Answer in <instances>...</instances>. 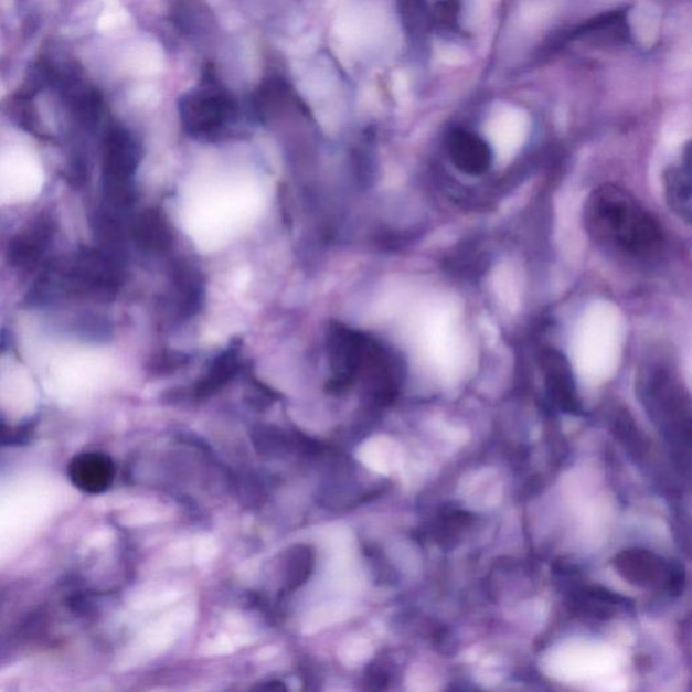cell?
Here are the masks:
<instances>
[{"instance_id":"obj_2","label":"cell","mask_w":692,"mask_h":692,"mask_svg":"<svg viewBox=\"0 0 692 692\" xmlns=\"http://www.w3.org/2000/svg\"><path fill=\"white\" fill-rule=\"evenodd\" d=\"M639 395L649 417L679 450L690 447V398L677 373L664 363H649L639 373Z\"/></svg>"},{"instance_id":"obj_5","label":"cell","mask_w":692,"mask_h":692,"mask_svg":"<svg viewBox=\"0 0 692 692\" xmlns=\"http://www.w3.org/2000/svg\"><path fill=\"white\" fill-rule=\"evenodd\" d=\"M541 370L544 372L546 393L551 401L563 412L579 413L581 400L574 372L564 354L553 348L545 349L541 354Z\"/></svg>"},{"instance_id":"obj_1","label":"cell","mask_w":692,"mask_h":692,"mask_svg":"<svg viewBox=\"0 0 692 692\" xmlns=\"http://www.w3.org/2000/svg\"><path fill=\"white\" fill-rule=\"evenodd\" d=\"M585 227L601 248L634 260L658 256L666 244L660 221L628 190L614 184H601L587 198Z\"/></svg>"},{"instance_id":"obj_8","label":"cell","mask_w":692,"mask_h":692,"mask_svg":"<svg viewBox=\"0 0 692 692\" xmlns=\"http://www.w3.org/2000/svg\"><path fill=\"white\" fill-rule=\"evenodd\" d=\"M664 194L668 209L685 224H691V164L690 153L683 161L667 168L664 172Z\"/></svg>"},{"instance_id":"obj_4","label":"cell","mask_w":692,"mask_h":692,"mask_svg":"<svg viewBox=\"0 0 692 692\" xmlns=\"http://www.w3.org/2000/svg\"><path fill=\"white\" fill-rule=\"evenodd\" d=\"M614 567L625 581L635 586L659 587L679 593L683 585L684 575L680 565L649 551L630 550L619 553Z\"/></svg>"},{"instance_id":"obj_9","label":"cell","mask_w":692,"mask_h":692,"mask_svg":"<svg viewBox=\"0 0 692 692\" xmlns=\"http://www.w3.org/2000/svg\"><path fill=\"white\" fill-rule=\"evenodd\" d=\"M312 565H315V556L307 546H295L287 552L285 562V586L288 592L298 588L309 577Z\"/></svg>"},{"instance_id":"obj_7","label":"cell","mask_w":692,"mask_h":692,"mask_svg":"<svg viewBox=\"0 0 692 692\" xmlns=\"http://www.w3.org/2000/svg\"><path fill=\"white\" fill-rule=\"evenodd\" d=\"M70 478L77 489L88 493H100L111 486L116 467L104 454H83L72 460Z\"/></svg>"},{"instance_id":"obj_6","label":"cell","mask_w":692,"mask_h":692,"mask_svg":"<svg viewBox=\"0 0 692 692\" xmlns=\"http://www.w3.org/2000/svg\"><path fill=\"white\" fill-rule=\"evenodd\" d=\"M448 155L457 171L472 178L489 172L493 161L490 143L467 129H456L450 134Z\"/></svg>"},{"instance_id":"obj_3","label":"cell","mask_w":692,"mask_h":692,"mask_svg":"<svg viewBox=\"0 0 692 692\" xmlns=\"http://www.w3.org/2000/svg\"><path fill=\"white\" fill-rule=\"evenodd\" d=\"M254 185L222 183L201 191L191 213V225L202 243L215 245L245 224L258 206Z\"/></svg>"}]
</instances>
